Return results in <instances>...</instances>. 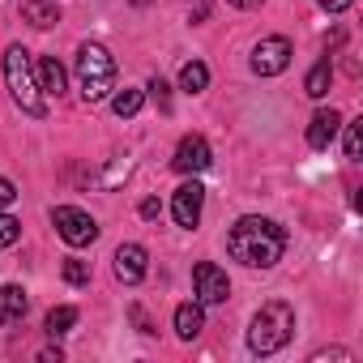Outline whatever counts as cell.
Here are the masks:
<instances>
[{"label":"cell","instance_id":"5b68a950","mask_svg":"<svg viewBox=\"0 0 363 363\" xmlns=\"http://www.w3.org/2000/svg\"><path fill=\"white\" fill-rule=\"evenodd\" d=\"M52 223H56L60 240L73 244V248H86V244L99 240V223H94L86 210H77V206H56V210H52Z\"/></svg>","mask_w":363,"mask_h":363},{"label":"cell","instance_id":"603a6c76","mask_svg":"<svg viewBox=\"0 0 363 363\" xmlns=\"http://www.w3.org/2000/svg\"><path fill=\"white\" fill-rule=\"evenodd\" d=\"M145 90H150V99H154V103H158L162 111L171 107V86H167L162 77H150V86H145Z\"/></svg>","mask_w":363,"mask_h":363},{"label":"cell","instance_id":"30bf717a","mask_svg":"<svg viewBox=\"0 0 363 363\" xmlns=\"http://www.w3.org/2000/svg\"><path fill=\"white\" fill-rule=\"evenodd\" d=\"M145 261H150V257H145L141 244H120V248H116V278L128 282V286L141 282V278H145Z\"/></svg>","mask_w":363,"mask_h":363},{"label":"cell","instance_id":"e0dca14e","mask_svg":"<svg viewBox=\"0 0 363 363\" xmlns=\"http://www.w3.org/2000/svg\"><path fill=\"white\" fill-rule=\"evenodd\" d=\"M179 86H184L189 94H201V90L210 86V69H206L201 60H189L184 69H179Z\"/></svg>","mask_w":363,"mask_h":363},{"label":"cell","instance_id":"83f0119b","mask_svg":"<svg viewBox=\"0 0 363 363\" xmlns=\"http://www.w3.org/2000/svg\"><path fill=\"white\" fill-rule=\"evenodd\" d=\"M133 5H150V0H133Z\"/></svg>","mask_w":363,"mask_h":363},{"label":"cell","instance_id":"9c48e42d","mask_svg":"<svg viewBox=\"0 0 363 363\" xmlns=\"http://www.w3.org/2000/svg\"><path fill=\"white\" fill-rule=\"evenodd\" d=\"M214 162V154H210V145H206V137H184L175 145V158H171V167L175 171H184V175H197V171H206Z\"/></svg>","mask_w":363,"mask_h":363},{"label":"cell","instance_id":"5bb4252c","mask_svg":"<svg viewBox=\"0 0 363 363\" xmlns=\"http://www.w3.org/2000/svg\"><path fill=\"white\" fill-rule=\"evenodd\" d=\"M22 18H26L30 26L48 30V26L60 22V9H56V0H26V5H22Z\"/></svg>","mask_w":363,"mask_h":363},{"label":"cell","instance_id":"ffe728a7","mask_svg":"<svg viewBox=\"0 0 363 363\" xmlns=\"http://www.w3.org/2000/svg\"><path fill=\"white\" fill-rule=\"evenodd\" d=\"M18 235H22V223H18L13 214H5V210H0V248L18 244Z\"/></svg>","mask_w":363,"mask_h":363},{"label":"cell","instance_id":"52a82bcc","mask_svg":"<svg viewBox=\"0 0 363 363\" xmlns=\"http://www.w3.org/2000/svg\"><path fill=\"white\" fill-rule=\"evenodd\" d=\"M201 206H206V189L197 184V179L179 184L175 197H171V214H175V223H179V227H189V231L201 223Z\"/></svg>","mask_w":363,"mask_h":363},{"label":"cell","instance_id":"277c9868","mask_svg":"<svg viewBox=\"0 0 363 363\" xmlns=\"http://www.w3.org/2000/svg\"><path fill=\"white\" fill-rule=\"evenodd\" d=\"M5 82H9V94L13 103L26 111V116H43L48 103H43V90H39V77H35V65H30V52L22 43H13L5 52Z\"/></svg>","mask_w":363,"mask_h":363},{"label":"cell","instance_id":"7402d4cb","mask_svg":"<svg viewBox=\"0 0 363 363\" xmlns=\"http://www.w3.org/2000/svg\"><path fill=\"white\" fill-rule=\"evenodd\" d=\"M65 282L86 286V282H90V265H86V261H65Z\"/></svg>","mask_w":363,"mask_h":363},{"label":"cell","instance_id":"cb8c5ba5","mask_svg":"<svg viewBox=\"0 0 363 363\" xmlns=\"http://www.w3.org/2000/svg\"><path fill=\"white\" fill-rule=\"evenodd\" d=\"M18 201V189H13V179H0V210H9Z\"/></svg>","mask_w":363,"mask_h":363},{"label":"cell","instance_id":"9a60e30c","mask_svg":"<svg viewBox=\"0 0 363 363\" xmlns=\"http://www.w3.org/2000/svg\"><path fill=\"white\" fill-rule=\"evenodd\" d=\"M39 90H43V94H60V90H65V69H60L56 56H43V60H39Z\"/></svg>","mask_w":363,"mask_h":363},{"label":"cell","instance_id":"ac0fdd59","mask_svg":"<svg viewBox=\"0 0 363 363\" xmlns=\"http://www.w3.org/2000/svg\"><path fill=\"white\" fill-rule=\"evenodd\" d=\"M141 103H145V94H141V90H120V94L111 99V111L124 120V116H137V111H141Z\"/></svg>","mask_w":363,"mask_h":363},{"label":"cell","instance_id":"ba28073f","mask_svg":"<svg viewBox=\"0 0 363 363\" xmlns=\"http://www.w3.org/2000/svg\"><path fill=\"white\" fill-rule=\"evenodd\" d=\"M193 286H197V303H227V295H231L227 274L218 265H210V261H201L193 269Z\"/></svg>","mask_w":363,"mask_h":363},{"label":"cell","instance_id":"d4e9b609","mask_svg":"<svg viewBox=\"0 0 363 363\" xmlns=\"http://www.w3.org/2000/svg\"><path fill=\"white\" fill-rule=\"evenodd\" d=\"M158 214H162V206H158L154 197H145V201H141V218H158Z\"/></svg>","mask_w":363,"mask_h":363},{"label":"cell","instance_id":"d6986e66","mask_svg":"<svg viewBox=\"0 0 363 363\" xmlns=\"http://www.w3.org/2000/svg\"><path fill=\"white\" fill-rule=\"evenodd\" d=\"M77 325V308H52L48 312V333L56 337V333H69Z\"/></svg>","mask_w":363,"mask_h":363},{"label":"cell","instance_id":"7a4b0ae2","mask_svg":"<svg viewBox=\"0 0 363 363\" xmlns=\"http://www.w3.org/2000/svg\"><path fill=\"white\" fill-rule=\"evenodd\" d=\"M291 333H295V308L282 303V299H269V303H261V312L252 316L248 346H252L257 354H274V350H282V346L291 342Z\"/></svg>","mask_w":363,"mask_h":363},{"label":"cell","instance_id":"6da1fadb","mask_svg":"<svg viewBox=\"0 0 363 363\" xmlns=\"http://www.w3.org/2000/svg\"><path fill=\"white\" fill-rule=\"evenodd\" d=\"M227 252L248 265V269H274L286 252V231L274 223V218H261V214H248L231 227L227 235Z\"/></svg>","mask_w":363,"mask_h":363},{"label":"cell","instance_id":"8992f818","mask_svg":"<svg viewBox=\"0 0 363 363\" xmlns=\"http://www.w3.org/2000/svg\"><path fill=\"white\" fill-rule=\"evenodd\" d=\"M286 65H291V43H286L282 35H269V39H261V43L252 48V69H257L261 77H278Z\"/></svg>","mask_w":363,"mask_h":363},{"label":"cell","instance_id":"4316f807","mask_svg":"<svg viewBox=\"0 0 363 363\" xmlns=\"http://www.w3.org/2000/svg\"><path fill=\"white\" fill-rule=\"evenodd\" d=\"M227 5H235V9H252V5H261V0H227Z\"/></svg>","mask_w":363,"mask_h":363},{"label":"cell","instance_id":"4fadbf2b","mask_svg":"<svg viewBox=\"0 0 363 363\" xmlns=\"http://www.w3.org/2000/svg\"><path fill=\"white\" fill-rule=\"evenodd\" d=\"M201 329H206V312H201V303H179V308H175V333L184 337V342H193Z\"/></svg>","mask_w":363,"mask_h":363},{"label":"cell","instance_id":"2e32d148","mask_svg":"<svg viewBox=\"0 0 363 363\" xmlns=\"http://www.w3.org/2000/svg\"><path fill=\"white\" fill-rule=\"evenodd\" d=\"M329 82H333V65H329V56H325V60H316V65H312V73H308L303 90H308L312 99H325V94H329Z\"/></svg>","mask_w":363,"mask_h":363},{"label":"cell","instance_id":"484cf974","mask_svg":"<svg viewBox=\"0 0 363 363\" xmlns=\"http://www.w3.org/2000/svg\"><path fill=\"white\" fill-rule=\"evenodd\" d=\"M320 9H329V13H342V9H350V0H316Z\"/></svg>","mask_w":363,"mask_h":363},{"label":"cell","instance_id":"44dd1931","mask_svg":"<svg viewBox=\"0 0 363 363\" xmlns=\"http://www.w3.org/2000/svg\"><path fill=\"white\" fill-rule=\"evenodd\" d=\"M359 154H363V128H359V120H354V124H346V158L359 162Z\"/></svg>","mask_w":363,"mask_h":363},{"label":"cell","instance_id":"3957f363","mask_svg":"<svg viewBox=\"0 0 363 363\" xmlns=\"http://www.w3.org/2000/svg\"><path fill=\"white\" fill-rule=\"evenodd\" d=\"M77 90L86 103H103L116 90V60L103 43H82L77 52Z\"/></svg>","mask_w":363,"mask_h":363},{"label":"cell","instance_id":"7c38bea8","mask_svg":"<svg viewBox=\"0 0 363 363\" xmlns=\"http://www.w3.org/2000/svg\"><path fill=\"white\" fill-rule=\"evenodd\" d=\"M26 308H30V295H26L22 286H0V325L22 320Z\"/></svg>","mask_w":363,"mask_h":363},{"label":"cell","instance_id":"8fae6325","mask_svg":"<svg viewBox=\"0 0 363 363\" xmlns=\"http://www.w3.org/2000/svg\"><path fill=\"white\" fill-rule=\"evenodd\" d=\"M337 128H342V116H337L333 107H320V111L312 116V124H308V145H312V150H329L333 137H337Z\"/></svg>","mask_w":363,"mask_h":363}]
</instances>
